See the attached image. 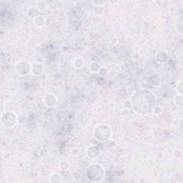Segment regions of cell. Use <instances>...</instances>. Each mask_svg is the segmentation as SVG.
<instances>
[{
    "mask_svg": "<svg viewBox=\"0 0 183 183\" xmlns=\"http://www.w3.org/2000/svg\"><path fill=\"white\" fill-rule=\"evenodd\" d=\"M130 107L135 113L148 115L152 113L157 105L155 94L149 89H139L132 94L130 99Z\"/></svg>",
    "mask_w": 183,
    "mask_h": 183,
    "instance_id": "obj_1",
    "label": "cell"
},
{
    "mask_svg": "<svg viewBox=\"0 0 183 183\" xmlns=\"http://www.w3.org/2000/svg\"><path fill=\"white\" fill-rule=\"evenodd\" d=\"M86 177L89 182H101L106 176V171L102 165L93 163L89 164L86 169Z\"/></svg>",
    "mask_w": 183,
    "mask_h": 183,
    "instance_id": "obj_2",
    "label": "cell"
},
{
    "mask_svg": "<svg viewBox=\"0 0 183 183\" xmlns=\"http://www.w3.org/2000/svg\"><path fill=\"white\" fill-rule=\"evenodd\" d=\"M93 137L97 142H107L112 138V130L109 124L100 123L94 127L93 130Z\"/></svg>",
    "mask_w": 183,
    "mask_h": 183,
    "instance_id": "obj_3",
    "label": "cell"
},
{
    "mask_svg": "<svg viewBox=\"0 0 183 183\" xmlns=\"http://www.w3.org/2000/svg\"><path fill=\"white\" fill-rule=\"evenodd\" d=\"M1 124L7 129H12L18 124L17 114L11 110H7L2 112L1 115Z\"/></svg>",
    "mask_w": 183,
    "mask_h": 183,
    "instance_id": "obj_4",
    "label": "cell"
},
{
    "mask_svg": "<svg viewBox=\"0 0 183 183\" xmlns=\"http://www.w3.org/2000/svg\"><path fill=\"white\" fill-rule=\"evenodd\" d=\"M31 64L25 59H21L15 64V72L19 76L27 77L31 73Z\"/></svg>",
    "mask_w": 183,
    "mask_h": 183,
    "instance_id": "obj_5",
    "label": "cell"
},
{
    "mask_svg": "<svg viewBox=\"0 0 183 183\" xmlns=\"http://www.w3.org/2000/svg\"><path fill=\"white\" fill-rule=\"evenodd\" d=\"M85 152L88 158L90 160H97L101 156L102 149L97 145L91 144L87 147Z\"/></svg>",
    "mask_w": 183,
    "mask_h": 183,
    "instance_id": "obj_6",
    "label": "cell"
},
{
    "mask_svg": "<svg viewBox=\"0 0 183 183\" xmlns=\"http://www.w3.org/2000/svg\"><path fill=\"white\" fill-rule=\"evenodd\" d=\"M42 101H43L44 105L46 107L52 108V107H55L57 105L58 98L53 93L47 92L44 95Z\"/></svg>",
    "mask_w": 183,
    "mask_h": 183,
    "instance_id": "obj_7",
    "label": "cell"
},
{
    "mask_svg": "<svg viewBox=\"0 0 183 183\" xmlns=\"http://www.w3.org/2000/svg\"><path fill=\"white\" fill-rule=\"evenodd\" d=\"M45 65L44 64L39 62L31 63V73L35 77H40L45 73Z\"/></svg>",
    "mask_w": 183,
    "mask_h": 183,
    "instance_id": "obj_8",
    "label": "cell"
},
{
    "mask_svg": "<svg viewBox=\"0 0 183 183\" xmlns=\"http://www.w3.org/2000/svg\"><path fill=\"white\" fill-rule=\"evenodd\" d=\"M155 59L159 64H165L168 59V54L165 51H160L156 54Z\"/></svg>",
    "mask_w": 183,
    "mask_h": 183,
    "instance_id": "obj_9",
    "label": "cell"
},
{
    "mask_svg": "<svg viewBox=\"0 0 183 183\" xmlns=\"http://www.w3.org/2000/svg\"><path fill=\"white\" fill-rule=\"evenodd\" d=\"M102 67V65L99 61H91L89 65V70L91 73L98 74L99 73L100 69Z\"/></svg>",
    "mask_w": 183,
    "mask_h": 183,
    "instance_id": "obj_10",
    "label": "cell"
},
{
    "mask_svg": "<svg viewBox=\"0 0 183 183\" xmlns=\"http://www.w3.org/2000/svg\"><path fill=\"white\" fill-rule=\"evenodd\" d=\"M49 182L50 183H60L62 182V177L58 172H52L49 177Z\"/></svg>",
    "mask_w": 183,
    "mask_h": 183,
    "instance_id": "obj_11",
    "label": "cell"
},
{
    "mask_svg": "<svg viewBox=\"0 0 183 183\" xmlns=\"http://www.w3.org/2000/svg\"><path fill=\"white\" fill-rule=\"evenodd\" d=\"M27 15L31 19H35L40 15V12L35 6H30L28 8Z\"/></svg>",
    "mask_w": 183,
    "mask_h": 183,
    "instance_id": "obj_12",
    "label": "cell"
},
{
    "mask_svg": "<svg viewBox=\"0 0 183 183\" xmlns=\"http://www.w3.org/2000/svg\"><path fill=\"white\" fill-rule=\"evenodd\" d=\"M34 24L38 28H42L46 24V18L44 16H38L37 17L33 19Z\"/></svg>",
    "mask_w": 183,
    "mask_h": 183,
    "instance_id": "obj_13",
    "label": "cell"
},
{
    "mask_svg": "<svg viewBox=\"0 0 183 183\" xmlns=\"http://www.w3.org/2000/svg\"><path fill=\"white\" fill-rule=\"evenodd\" d=\"M84 59L81 57H77L73 60V67L77 70H80L84 66Z\"/></svg>",
    "mask_w": 183,
    "mask_h": 183,
    "instance_id": "obj_14",
    "label": "cell"
},
{
    "mask_svg": "<svg viewBox=\"0 0 183 183\" xmlns=\"http://www.w3.org/2000/svg\"><path fill=\"white\" fill-rule=\"evenodd\" d=\"M35 7L40 11V12H44L47 9L48 3H47V1H44V0H40V1H37Z\"/></svg>",
    "mask_w": 183,
    "mask_h": 183,
    "instance_id": "obj_15",
    "label": "cell"
},
{
    "mask_svg": "<svg viewBox=\"0 0 183 183\" xmlns=\"http://www.w3.org/2000/svg\"><path fill=\"white\" fill-rule=\"evenodd\" d=\"M58 167H59V170H62V171H65V172L68 171L70 168V162L66 160H61V161L59 163Z\"/></svg>",
    "mask_w": 183,
    "mask_h": 183,
    "instance_id": "obj_16",
    "label": "cell"
},
{
    "mask_svg": "<svg viewBox=\"0 0 183 183\" xmlns=\"http://www.w3.org/2000/svg\"><path fill=\"white\" fill-rule=\"evenodd\" d=\"M174 102L175 105L179 108L183 107V95L182 94H177L174 97Z\"/></svg>",
    "mask_w": 183,
    "mask_h": 183,
    "instance_id": "obj_17",
    "label": "cell"
},
{
    "mask_svg": "<svg viewBox=\"0 0 183 183\" xmlns=\"http://www.w3.org/2000/svg\"><path fill=\"white\" fill-rule=\"evenodd\" d=\"M130 58L133 61L135 62H137V61H140L142 59V55L139 52L137 51H134L130 54Z\"/></svg>",
    "mask_w": 183,
    "mask_h": 183,
    "instance_id": "obj_18",
    "label": "cell"
},
{
    "mask_svg": "<svg viewBox=\"0 0 183 183\" xmlns=\"http://www.w3.org/2000/svg\"><path fill=\"white\" fill-rule=\"evenodd\" d=\"M92 12L95 16L101 17L105 12V7H94L92 8Z\"/></svg>",
    "mask_w": 183,
    "mask_h": 183,
    "instance_id": "obj_19",
    "label": "cell"
},
{
    "mask_svg": "<svg viewBox=\"0 0 183 183\" xmlns=\"http://www.w3.org/2000/svg\"><path fill=\"white\" fill-rule=\"evenodd\" d=\"M27 122V115L24 114H17V123L19 125H23L25 124Z\"/></svg>",
    "mask_w": 183,
    "mask_h": 183,
    "instance_id": "obj_20",
    "label": "cell"
},
{
    "mask_svg": "<svg viewBox=\"0 0 183 183\" xmlns=\"http://www.w3.org/2000/svg\"><path fill=\"white\" fill-rule=\"evenodd\" d=\"M175 90L177 94H183V80H179L177 82V84H176Z\"/></svg>",
    "mask_w": 183,
    "mask_h": 183,
    "instance_id": "obj_21",
    "label": "cell"
},
{
    "mask_svg": "<svg viewBox=\"0 0 183 183\" xmlns=\"http://www.w3.org/2000/svg\"><path fill=\"white\" fill-rule=\"evenodd\" d=\"M172 156L176 160H182V152L181 149H174L173 152H172Z\"/></svg>",
    "mask_w": 183,
    "mask_h": 183,
    "instance_id": "obj_22",
    "label": "cell"
},
{
    "mask_svg": "<svg viewBox=\"0 0 183 183\" xmlns=\"http://www.w3.org/2000/svg\"><path fill=\"white\" fill-rule=\"evenodd\" d=\"M130 109L128 107H123L122 110H120V115L124 118L128 117L130 115Z\"/></svg>",
    "mask_w": 183,
    "mask_h": 183,
    "instance_id": "obj_23",
    "label": "cell"
},
{
    "mask_svg": "<svg viewBox=\"0 0 183 183\" xmlns=\"http://www.w3.org/2000/svg\"><path fill=\"white\" fill-rule=\"evenodd\" d=\"M163 107H160V105H157L156 106L154 107V109H153L152 114H154V115L158 116V115H161L162 113H163Z\"/></svg>",
    "mask_w": 183,
    "mask_h": 183,
    "instance_id": "obj_24",
    "label": "cell"
},
{
    "mask_svg": "<svg viewBox=\"0 0 183 183\" xmlns=\"http://www.w3.org/2000/svg\"><path fill=\"white\" fill-rule=\"evenodd\" d=\"M91 4L94 5V7H104L107 4V1H102V0H97V1H91Z\"/></svg>",
    "mask_w": 183,
    "mask_h": 183,
    "instance_id": "obj_25",
    "label": "cell"
},
{
    "mask_svg": "<svg viewBox=\"0 0 183 183\" xmlns=\"http://www.w3.org/2000/svg\"><path fill=\"white\" fill-rule=\"evenodd\" d=\"M72 177L74 179L77 181H80L82 179L83 176H82V174L79 171H75L72 173Z\"/></svg>",
    "mask_w": 183,
    "mask_h": 183,
    "instance_id": "obj_26",
    "label": "cell"
},
{
    "mask_svg": "<svg viewBox=\"0 0 183 183\" xmlns=\"http://www.w3.org/2000/svg\"><path fill=\"white\" fill-rule=\"evenodd\" d=\"M108 73H109L108 70H107V69L105 67L102 66V67H101V69H100L98 75H100V76H102V77H106V76H107V75H108Z\"/></svg>",
    "mask_w": 183,
    "mask_h": 183,
    "instance_id": "obj_27",
    "label": "cell"
},
{
    "mask_svg": "<svg viewBox=\"0 0 183 183\" xmlns=\"http://www.w3.org/2000/svg\"><path fill=\"white\" fill-rule=\"evenodd\" d=\"M80 149L77 147H74L71 149V153L74 157H77L80 154Z\"/></svg>",
    "mask_w": 183,
    "mask_h": 183,
    "instance_id": "obj_28",
    "label": "cell"
},
{
    "mask_svg": "<svg viewBox=\"0 0 183 183\" xmlns=\"http://www.w3.org/2000/svg\"><path fill=\"white\" fill-rule=\"evenodd\" d=\"M2 157H3V159H4V160H7H7H10V159H11V157H12L11 153H10V152H8V151H4L2 154Z\"/></svg>",
    "mask_w": 183,
    "mask_h": 183,
    "instance_id": "obj_29",
    "label": "cell"
},
{
    "mask_svg": "<svg viewBox=\"0 0 183 183\" xmlns=\"http://www.w3.org/2000/svg\"><path fill=\"white\" fill-rule=\"evenodd\" d=\"M110 42L112 45H116L118 44L119 42V40L118 38L117 37H114V36H112V37H110Z\"/></svg>",
    "mask_w": 183,
    "mask_h": 183,
    "instance_id": "obj_30",
    "label": "cell"
},
{
    "mask_svg": "<svg viewBox=\"0 0 183 183\" xmlns=\"http://www.w3.org/2000/svg\"><path fill=\"white\" fill-rule=\"evenodd\" d=\"M36 59H40V60L37 61H36V62L42 63V64H43L44 61H45V59H44L42 56H40H40H38V57H36Z\"/></svg>",
    "mask_w": 183,
    "mask_h": 183,
    "instance_id": "obj_31",
    "label": "cell"
},
{
    "mask_svg": "<svg viewBox=\"0 0 183 183\" xmlns=\"http://www.w3.org/2000/svg\"><path fill=\"white\" fill-rule=\"evenodd\" d=\"M34 50H35V52H37V53H40V51H41V47H40V46L37 45L36 47H35Z\"/></svg>",
    "mask_w": 183,
    "mask_h": 183,
    "instance_id": "obj_32",
    "label": "cell"
},
{
    "mask_svg": "<svg viewBox=\"0 0 183 183\" xmlns=\"http://www.w3.org/2000/svg\"><path fill=\"white\" fill-rule=\"evenodd\" d=\"M182 4H183V1H180V7H181V9H182V10H183V9H182Z\"/></svg>",
    "mask_w": 183,
    "mask_h": 183,
    "instance_id": "obj_33",
    "label": "cell"
}]
</instances>
